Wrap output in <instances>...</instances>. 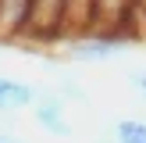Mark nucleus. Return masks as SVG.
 Instances as JSON below:
<instances>
[{
    "instance_id": "obj_1",
    "label": "nucleus",
    "mask_w": 146,
    "mask_h": 143,
    "mask_svg": "<svg viewBox=\"0 0 146 143\" xmlns=\"http://www.w3.org/2000/svg\"><path fill=\"white\" fill-rule=\"evenodd\" d=\"M125 54V39L121 36H86V39H71L68 43V57L71 61H86V64H100V61H114Z\"/></svg>"
},
{
    "instance_id": "obj_2",
    "label": "nucleus",
    "mask_w": 146,
    "mask_h": 143,
    "mask_svg": "<svg viewBox=\"0 0 146 143\" xmlns=\"http://www.w3.org/2000/svg\"><path fill=\"white\" fill-rule=\"evenodd\" d=\"M64 11H68V0H32L25 32L39 36V39H50V36L64 32Z\"/></svg>"
},
{
    "instance_id": "obj_3",
    "label": "nucleus",
    "mask_w": 146,
    "mask_h": 143,
    "mask_svg": "<svg viewBox=\"0 0 146 143\" xmlns=\"http://www.w3.org/2000/svg\"><path fill=\"white\" fill-rule=\"evenodd\" d=\"M36 122L50 136H71V125L64 118V97L50 90H36Z\"/></svg>"
},
{
    "instance_id": "obj_4",
    "label": "nucleus",
    "mask_w": 146,
    "mask_h": 143,
    "mask_svg": "<svg viewBox=\"0 0 146 143\" xmlns=\"http://www.w3.org/2000/svg\"><path fill=\"white\" fill-rule=\"evenodd\" d=\"M29 104H36V86L0 75V111H21Z\"/></svg>"
},
{
    "instance_id": "obj_5",
    "label": "nucleus",
    "mask_w": 146,
    "mask_h": 143,
    "mask_svg": "<svg viewBox=\"0 0 146 143\" xmlns=\"http://www.w3.org/2000/svg\"><path fill=\"white\" fill-rule=\"evenodd\" d=\"M114 140H118V143H146V122L121 118L118 125H114Z\"/></svg>"
},
{
    "instance_id": "obj_6",
    "label": "nucleus",
    "mask_w": 146,
    "mask_h": 143,
    "mask_svg": "<svg viewBox=\"0 0 146 143\" xmlns=\"http://www.w3.org/2000/svg\"><path fill=\"white\" fill-rule=\"evenodd\" d=\"M132 86H135V90H139L143 97H146V68H139V72H132Z\"/></svg>"
},
{
    "instance_id": "obj_7",
    "label": "nucleus",
    "mask_w": 146,
    "mask_h": 143,
    "mask_svg": "<svg viewBox=\"0 0 146 143\" xmlns=\"http://www.w3.org/2000/svg\"><path fill=\"white\" fill-rule=\"evenodd\" d=\"M0 143H11V140H4V136H0Z\"/></svg>"
},
{
    "instance_id": "obj_8",
    "label": "nucleus",
    "mask_w": 146,
    "mask_h": 143,
    "mask_svg": "<svg viewBox=\"0 0 146 143\" xmlns=\"http://www.w3.org/2000/svg\"><path fill=\"white\" fill-rule=\"evenodd\" d=\"M114 143H118V140H114Z\"/></svg>"
}]
</instances>
